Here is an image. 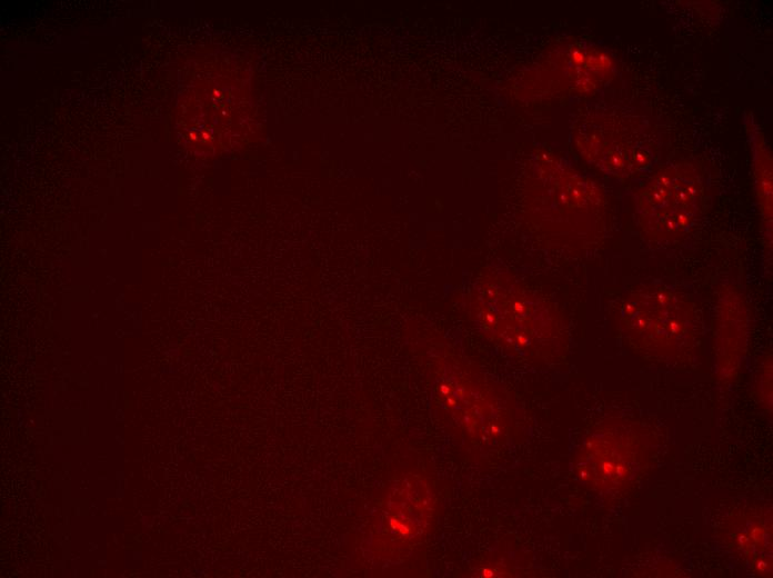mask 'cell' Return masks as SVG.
<instances>
[{
  "label": "cell",
  "mask_w": 773,
  "mask_h": 578,
  "mask_svg": "<svg viewBox=\"0 0 773 578\" xmlns=\"http://www.w3.org/2000/svg\"><path fill=\"white\" fill-rule=\"evenodd\" d=\"M461 307L484 338L516 359L545 365L566 351L559 310L509 271H481L463 293Z\"/></svg>",
  "instance_id": "cell-1"
},
{
  "label": "cell",
  "mask_w": 773,
  "mask_h": 578,
  "mask_svg": "<svg viewBox=\"0 0 773 578\" xmlns=\"http://www.w3.org/2000/svg\"><path fill=\"white\" fill-rule=\"evenodd\" d=\"M431 371L436 411L463 441L481 450L510 438L518 408L505 389L445 347L436 352Z\"/></svg>",
  "instance_id": "cell-2"
},
{
  "label": "cell",
  "mask_w": 773,
  "mask_h": 578,
  "mask_svg": "<svg viewBox=\"0 0 773 578\" xmlns=\"http://www.w3.org/2000/svg\"><path fill=\"white\" fill-rule=\"evenodd\" d=\"M618 327L635 350L662 361H674L693 350L699 315L691 298L662 282L635 286L620 299Z\"/></svg>",
  "instance_id": "cell-3"
},
{
  "label": "cell",
  "mask_w": 773,
  "mask_h": 578,
  "mask_svg": "<svg viewBox=\"0 0 773 578\" xmlns=\"http://www.w3.org/2000/svg\"><path fill=\"white\" fill-rule=\"evenodd\" d=\"M647 449L646 437L635 423L606 422L584 439L574 459V471L594 491H621L640 476Z\"/></svg>",
  "instance_id": "cell-4"
},
{
  "label": "cell",
  "mask_w": 773,
  "mask_h": 578,
  "mask_svg": "<svg viewBox=\"0 0 773 578\" xmlns=\"http://www.w3.org/2000/svg\"><path fill=\"white\" fill-rule=\"evenodd\" d=\"M702 197L700 173L684 166L665 168L639 192L635 209L639 225L655 239H675L694 225Z\"/></svg>",
  "instance_id": "cell-5"
},
{
  "label": "cell",
  "mask_w": 773,
  "mask_h": 578,
  "mask_svg": "<svg viewBox=\"0 0 773 578\" xmlns=\"http://www.w3.org/2000/svg\"><path fill=\"white\" fill-rule=\"evenodd\" d=\"M435 506V495L425 479L404 476L383 500L375 539L392 556L419 544L432 527Z\"/></svg>",
  "instance_id": "cell-6"
},
{
  "label": "cell",
  "mask_w": 773,
  "mask_h": 578,
  "mask_svg": "<svg viewBox=\"0 0 773 578\" xmlns=\"http://www.w3.org/2000/svg\"><path fill=\"white\" fill-rule=\"evenodd\" d=\"M714 345L719 378L731 380L741 368L747 348L750 310L733 285L723 286L715 301Z\"/></svg>",
  "instance_id": "cell-7"
},
{
  "label": "cell",
  "mask_w": 773,
  "mask_h": 578,
  "mask_svg": "<svg viewBox=\"0 0 773 578\" xmlns=\"http://www.w3.org/2000/svg\"><path fill=\"white\" fill-rule=\"evenodd\" d=\"M733 547L759 574L771 572V522L759 514L745 515L733 525Z\"/></svg>",
  "instance_id": "cell-8"
},
{
  "label": "cell",
  "mask_w": 773,
  "mask_h": 578,
  "mask_svg": "<svg viewBox=\"0 0 773 578\" xmlns=\"http://www.w3.org/2000/svg\"><path fill=\"white\" fill-rule=\"evenodd\" d=\"M771 359H766L763 370L760 373L759 389L764 400V406L771 407V396H772V379H771Z\"/></svg>",
  "instance_id": "cell-9"
}]
</instances>
